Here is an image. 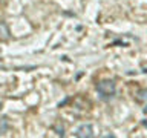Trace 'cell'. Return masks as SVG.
<instances>
[{
	"instance_id": "6da1fadb",
	"label": "cell",
	"mask_w": 147,
	"mask_h": 138,
	"mask_svg": "<svg viewBox=\"0 0 147 138\" xmlns=\"http://www.w3.org/2000/svg\"><path fill=\"white\" fill-rule=\"evenodd\" d=\"M96 91H98V94L103 100H109L117 92V85H115L113 80H101L96 85Z\"/></svg>"
},
{
	"instance_id": "7a4b0ae2",
	"label": "cell",
	"mask_w": 147,
	"mask_h": 138,
	"mask_svg": "<svg viewBox=\"0 0 147 138\" xmlns=\"http://www.w3.org/2000/svg\"><path fill=\"white\" fill-rule=\"evenodd\" d=\"M75 135L80 138H92L94 137V126L90 123H83L77 127Z\"/></svg>"
},
{
	"instance_id": "3957f363",
	"label": "cell",
	"mask_w": 147,
	"mask_h": 138,
	"mask_svg": "<svg viewBox=\"0 0 147 138\" xmlns=\"http://www.w3.org/2000/svg\"><path fill=\"white\" fill-rule=\"evenodd\" d=\"M0 39H3V40L9 39V29L5 22H0Z\"/></svg>"
},
{
	"instance_id": "277c9868",
	"label": "cell",
	"mask_w": 147,
	"mask_h": 138,
	"mask_svg": "<svg viewBox=\"0 0 147 138\" xmlns=\"http://www.w3.org/2000/svg\"><path fill=\"white\" fill-rule=\"evenodd\" d=\"M8 129H9V121H8V118H6V117L0 118V135H3V133L6 132Z\"/></svg>"
},
{
	"instance_id": "5b68a950",
	"label": "cell",
	"mask_w": 147,
	"mask_h": 138,
	"mask_svg": "<svg viewBox=\"0 0 147 138\" xmlns=\"http://www.w3.org/2000/svg\"><path fill=\"white\" fill-rule=\"evenodd\" d=\"M54 129H55V132H57V135L64 137V127H63V124H61V126H60V124H57V126H55Z\"/></svg>"
},
{
	"instance_id": "8992f818",
	"label": "cell",
	"mask_w": 147,
	"mask_h": 138,
	"mask_svg": "<svg viewBox=\"0 0 147 138\" xmlns=\"http://www.w3.org/2000/svg\"><path fill=\"white\" fill-rule=\"evenodd\" d=\"M140 95H141V98H147V91H140Z\"/></svg>"
},
{
	"instance_id": "52a82bcc",
	"label": "cell",
	"mask_w": 147,
	"mask_h": 138,
	"mask_svg": "<svg viewBox=\"0 0 147 138\" xmlns=\"http://www.w3.org/2000/svg\"><path fill=\"white\" fill-rule=\"evenodd\" d=\"M0 108H2V103H0Z\"/></svg>"
}]
</instances>
